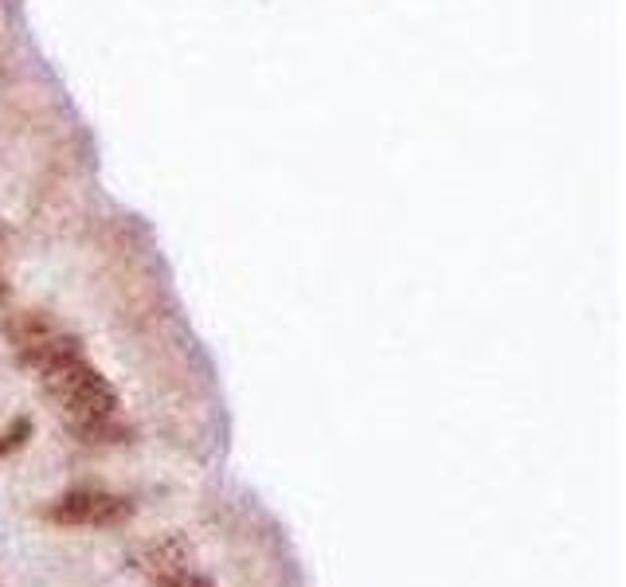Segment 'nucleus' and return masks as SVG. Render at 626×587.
<instances>
[{
	"instance_id": "2",
	"label": "nucleus",
	"mask_w": 626,
	"mask_h": 587,
	"mask_svg": "<svg viewBox=\"0 0 626 587\" xmlns=\"http://www.w3.org/2000/svg\"><path fill=\"white\" fill-rule=\"evenodd\" d=\"M188 564V548H184V541H165V544H153L145 556H141V568L149 572V576H173V572H180Z\"/></svg>"
},
{
	"instance_id": "3",
	"label": "nucleus",
	"mask_w": 626,
	"mask_h": 587,
	"mask_svg": "<svg viewBox=\"0 0 626 587\" xmlns=\"http://www.w3.org/2000/svg\"><path fill=\"white\" fill-rule=\"evenodd\" d=\"M28 439H32V419H24V415H20V419H12V427L0 435V458H4V454H12V451H20Z\"/></svg>"
},
{
	"instance_id": "1",
	"label": "nucleus",
	"mask_w": 626,
	"mask_h": 587,
	"mask_svg": "<svg viewBox=\"0 0 626 587\" xmlns=\"http://www.w3.org/2000/svg\"><path fill=\"white\" fill-rule=\"evenodd\" d=\"M47 517L59 525H75V529H110L130 517V501L106 490H71L51 501Z\"/></svg>"
},
{
	"instance_id": "4",
	"label": "nucleus",
	"mask_w": 626,
	"mask_h": 587,
	"mask_svg": "<svg viewBox=\"0 0 626 587\" xmlns=\"http://www.w3.org/2000/svg\"><path fill=\"white\" fill-rule=\"evenodd\" d=\"M157 587H212L204 576H196V572H188V568H180V572H173V576H161L157 580Z\"/></svg>"
}]
</instances>
